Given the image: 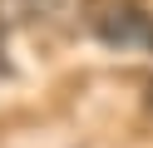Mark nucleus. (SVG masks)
Segmentation results:
<instances>
[{"label": "nucleus", "instance_id": "nucleus-1", "mask_svg": "<svg viewBox=\"0 0 153 148\" xmlns=\"http://www.w3.org/2000/svg\"><path fill=\"white\" fill-rule=\"evenodd\" d=\"M94 35L114 49H153V10L138 0H104L94 10Z\"/></svg>", "mask_w": 153, "mask_h": 148}]
</instances>
